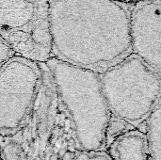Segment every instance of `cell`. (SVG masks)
Instances as JSON below:
<instances>
[{"instance_id":"obj_6","label":"cell","mask_w":161,"mask_h":160,"mask_svg":"<svg viewBox=\"0 0 161 160\" xmlns=\"http://www.w3.org/2000/svg\"><path fill=\"white\" fill-rule=\"evenodd\" d=\"M131 51L161 74V0H136L130 4Z\"/></svg>"},{"instance_id":"obj_5","label":"cell","mask_w":161,"mask_h":160,"mask_svg":"<svg viewBox=\"0 0 161 160\" xmlns=\"http://www.w3.org/2000/svg\"><path fill=\"white\" fill-rule=\"evenodd\" d=\"M42 79L41 63L13 55L0 67V137L15 135L32 110Z\"/></svg>"},{"instance_id":"obj_1","label":"cell","mask_w":161,"mask_h":160,"mask_svg":"<svg viewBox=\"0 0 161 160\" xmlns=\"http://www.w3.org/2000/svg\"><path fill=\"white\" fill-rule=\"evenodd\" d=\"M130 4L49 0L52 58L99 74L130 54Z\"/></svg>"},{"instance_id":"obj_4","label":"cell","mask_w":161,"mask_h":160,"mask_svg":"<svg viewBox=\"0 0 161 160\" xmlns=\"http://www.w3.org/2000/svg\"><path fill=\"white\" fill-rule=\"evenodd\" d=\"M0 38L16 56L37 63L50 59L49 0H0Z\"/></svg>"},{"instance_id":"obj_9","label":"cell","mask_w":161,"mask_h":160,"mask_svg":"<svg viewBox=\"0 0 161 160\" xmlns=\"http://www.w3.org/2000/svg\"><path fill=\"white\" fill-rule=\"evenodd\" d=\"M131 125L125 122L111 116L106 131V148L121 134L131 129Z\"/></svg>"},{"instance_id":"obj_3","label":"cell","mask_w":161,"mask_h":160,"mask_svg":"<svg viewBox=\"0 0 161 160\" xmlns=\"http://www.w3.org/2000/svg\"><path fill=\"white\" fill-rule=\"evenodd\" d=\"M160 75L135 54L102 72L101 89L110 115L131 126L145 122L160 104Z\"/></svg>"},{"instance_id":"obj_11","label":"cell","mask_w":161,"mask_h":160,"mask_svg":"<svg viewBox=\"0 0 161 160\" xmlns=\"http://www.w3.org/2000/svg\"><path fill=\"white\" fill-rule=\"evenodd\" d=\"M13 55L14 53L9 48V46L0 38V67ZM0 160H1V157H0Z\"/></svg>"},{"instance_id":"obj_2","label":"cell","mask_w":161,"mask_h":160,"mask_svg":"<svg viewBox=\"0 0 161 160\" xmlns=\"http://www.w3.org/2000/svg\"><path fill=\"white\" fill-rule=\"evenodd\" d=\"M44 63L71 116L79 150L105 151L106 131L111 115L103 96L100 74L55 58Z\"/></svg>"},{"instance_id":"obj_7","label":"cell","mask_w":161,"mask_h":160,"mask_svg":"<svg viewBox=\"0 0 161 160\" xmlns=\"http://www.w3.org/2000/svg\"><path fill=\"white\" fill-rule=\"evenodd\" d=\"M107 148L112 160H150L146 136L137 129L121 134Z\"/></svg>"},{"instance_id":"obj_8","label":"cell","mask_w":161,"mask_h":160,"mask_svg":"<svg viewBox=\"0 0 161 160\" xmlns=\"http://www.w3.org/2000/svg\"><path fill=\"white\" fill-rule=\"evenodd\" d=\"M145 134L151 160H161V108L158 104L146 120Z\"/></svg>"},{"instance_id":"obj_10","label":"cell","mask_w":161,"mask_h":160,"mask_svg":"<svg viewBox=\"0 0 161 160\" xmlns=\"http://www.w3.org/2000/svg\"><path fill=\"white\" fill-rule=\"evenodd\" d=\"M71 160H112L106 151H81L74 155Z\"/></svg>"}]
</instances>
